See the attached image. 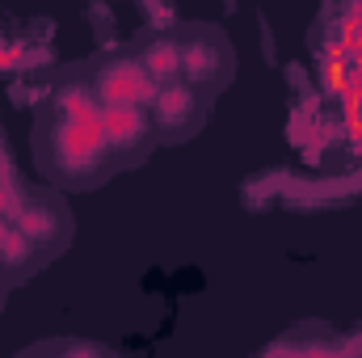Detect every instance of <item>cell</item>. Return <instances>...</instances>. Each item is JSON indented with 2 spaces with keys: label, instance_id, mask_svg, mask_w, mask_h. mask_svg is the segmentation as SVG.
Listing matches in <instances>:
<instances>
[{
  "label": "cell",
  "instance_id": "cell-4",
  "mask_svg": "<svg viewBox=\"0 0 362 358\" xmlns=\"http://www.w3.org/2000/svg\"><path fill=\"white\" fill-rule=\"evenodd\" d=\"M206 110H211V97L202 89H194L189 81H181V76L156 85L152 101H148V118H152L156 144H181V139L198 135L202 122H206Z\"/></svg>",
  "mask_w": 362,
  "mask_h": 358
},
{
  "label": "cell",
  "instance_id": "cell-9",
  "mask_svg": "<svg viewBox=\"0 0 362 358\" xmlns=\"http://www.w3.org/2000/svg\"><path fill=\"white\" fill-rule=\"evenodd\" d=\"M4 291H8V278L0 274V304H4Z\"/></svg>",
  "mask_w": 362,
  "mask_h": 358
},
{
  "label": "cell",
  "instance_id": "cell-5",
  "mask_svg": "<svg viewBox=\"0 0 362 358\" xmlns=\"http://www.w3.org/2000/svg\"><path fill=\"white\" fill-rule=\"evenodd\" d=\"M89 85L101 105H148L156 81L144 72V64L135 59V51L122 55H101L89 68Z\"/></svg>",
  "mask_w": 362,
  "mask_h": 358
},
{
  "label": "cell",
  "instance_id": "cell-2",
  "mask_svg": "<svg viewBox=\"0 0 362 358\" xmlns=\"http://www.w3.org/2000/svg\"><path fill=\"white\" fill-rule=\"evenodd\" d=\"M177 51H181V81H189L194 89H202L211 101L232 85V76H236V51H232V42H228L223 30L206 25V21L177 25Z\"/></svg>",
  "mask_w": 362,
  "mask_h": 358
},
{
  "label": "cell",
  "instance_id": "cell-3",
  "mask_svg": "<svg viewBox=\"0 0 362 358\" xmlns=\"http://www.w3.org/2000/svg\"><path fill=\"white\" fill-rule=\"evenodd\" d=\"M8 219L38 245V253L51 262L72 241V211L55 190H21L8 202Z\"/></svg>",
  "mask_w": 362,
  "mask_h": 358
},
{
  "label": "cell",
  "instance_id": "cell-1",
  "mask_svg": "<svg viewBox=\"0 0 362 358\" xmlns=\"http://www.w3.org/2000/svg\"><path fill=\"white\" fill-rule=\"evenodd\" d=\"M101 101L89 81L59 85L38 105L34 127V156L42 178L55 190H93L118 169L114 148L105 139Z\"/></svg>",
  "mask_w": 362,
  "mask_h": 358
},
{
  "label": "cell",
  "instance_id": "cell-7",
  "mask_svg": "<svg viewBox=\"0 0 362 358\" xmlns=\"http://www.w3.org/2000/svg\"><path fill=\"white\" fill-rule=\"evenodd\" d=\"M42 266H47V258L38 253V245H34L8 215H0V274L8 278V287L34 278Z\"/></svg>",
  "mask_w": 362,
  "mask_h": 358
},
{
  "label": "cell",
  "instance_id": "cell-8",
  "mask_svg": "<svg viewBox=\"0 0 362 358\" xmlns=\"http://www.w3.org/2000/svg\"><path fill=\"white\" fill-rule=\"evenodd\" d=\"M135 59L144 64V72L156 81V85H165V81H177L181 76V51H177V25L173 30H152V34H144L135 47Z\"/></svg>",
  "mask_w": 362,
  "mask_h": 358
},
{
  "label": "cell",
  "instance_id": "cell-6",
  "mask_svg": "<svg viewBox=\"0 0 362 358\" xmlns=\"http://www.w3.org/2000/svg\"><path fill=\"white\" fill-rule=\"evenodd\" d=\"M101 122H105V139H110L118 165H135V161H144L156 148V131H152L148 105H105Z\"/></svg>",
  "mask_w": 362,
  "mask_h": 358
}]
</instances>
